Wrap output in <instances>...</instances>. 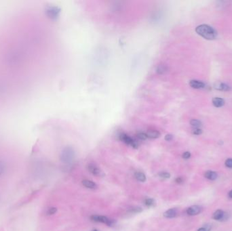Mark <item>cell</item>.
I'll use <instances>...</instances> for the list:
<instances>
[{
  "mask_svg": "<svg viewBox=\"0 0 232 231\" xmlns=\"http://www.w3.org/2000/svg\"><path fill=\"white\" fill-rule=\"evenodd\" d=\"M196 31L199 36L208 40L215 39L217 36V33L215 30L208 24L199 25L196 27Z\"/></svg>",
  "mask_w": 232,
  "mask_h": 231,
  "instance_id": "1",
  "label": "cell"
},
{
  "mask_svg": "<svg viewBox=\"0 0 232 231\" xmlns=\"http://www.w3.org/2000/svg\"><path fill=\"white\" fill-rule=\"evenodd\" d=\"M91 220L94 221L96 222H101L103 224H107L109 227H113L115 224V221L114 220L109 219L107 217L103 216V215H93L90 217Z\"/></svg>",
  "mask_w": 232,
  "mask_h": 231,
  "instance_id": "2",
  "label": "cell"
},
{
  "mask_svg": "<svg viewBox=\"0 0 232 231\" xmlns=\"http://www.w3.org/2000/svg\"><path fill=\"white\" fill-rule=\"evenodd\" d=\"M74 156L75 154L74 150L69 147L65 148L61 153V160L66 164H69L72 161Z\"/></svg>",
  "mask_w": 232,
  "mask_h": 231,
  "instance_id": "3",
  "label": "cell"
},
{
  "mask_svg": "<svg viewBox=\"0 0 232 231\" xmlns=\"http://www.w3.org/2000/svg\"><path fill=\"white\" fill-rule=\"evenodd\" d=\"M60 9L57 6H50L48 7L46 10L47 16L51 19H56L58 18L60 14Z\"/></svg>",
  "mask_w": 232,
  "mask_h": 231,
  "instance_id": "4",
  "label": "cell"
},
{
  "mask_svg": "<svg viewBox=\"0 0 232 231\" xmlns=\"http://www.w3.org/2000/svg\"><path fill=\"white\" fill-rule=\"evenodd\" d=\"M213 219H215V220L223 221L225 220L227 218H228V214H227L225 212H224L223 210H218L213 213Z\"/></svg>",
  "mask_w": 232,
  "mask_h": 231,
  "instance_id": "5",
  "label": "cell"
},
{
  "mask_svg": "<svg viewBox=\"0 0 232 231\" xmlns=\"http://www.w3.org/2000/svg\"><path fill=\"white\" fill-rule=\"evenodd\" d=\"M202 208L198 205H193L187 209L186 212L189 215H196L201 212Z\"/></svg>",
  "mask_w": 232,
  "mask_h": 231,
  "instance_id": "6",
  "label": "cell"
},
{
  "mask_svg": "<svg viewBox=\"0 0 232 231\" xmlns=\"http://www.w3.org/2000/svg\"><path fill=\"white\" fill-rule=\"evenodd\" d=\"M214 87L216 90H219V91H225V92H228L229 91L231 90V87L228 85V84H225V83L223 82H217L214 85Z\"/></svg>",
  "mask_w": 232,
  "mask_h": 231,
  "instance_id": "7",
  "label": "cell"
},
{
  "mask_svg": "<svg viewBox=\"0 0 232 231\" xmlns=\"http://www.w3.org/2000/svg\"><path fill=\"white\" fill-rule=\"evenodd\" d=\"M190 85L194 89H202L205 87V84L204 82L195 79L191 80L190 81Z\"/></svg>",
  "mask_w": 232,
  "mask_h": 231,
  "instance_id": "8",
  "label": "cell"
},
{
  "mask_svg": "<svg viewBox=\"0 0 232 231\" xmlns=\"http://www.w3.org/2000/svg\"><path fill=\"white\" fill-rule=\"evenodd\" d=\"M88 170H89V172L91 173V174H92L93 175H100V172H101V171H100V170L99 169V167H98L97 165H95L94 164H89L88 165Z\"/></svg>",
  "mask_w": 232,
  "mask_h": 231,
  "instance_id": "9",
  "label": "cell"
},
{
  "mask_svg": "<svg viewBox=\"0 0 232 231\" xmlns=\"http://www.w3.org/2000/svg\"><path fill=\"white\" fill-rule=\"evenodd\" d=\"M212 102H213V104L214 106L216 108L222 107L223 106H224V104H225V103L224 99L221 98H219V97L214 98L213 100H212Z\"/></svg>",
  "mask_w": 232,
  "mask_h": 231,
  "instance_id": "10",
  "label": "cell"
},
{
  "mask_svg": "<svg viewBox=\"0 0 232 231\" xmlns=\"http://www.w3.org/2000/svg\"><path fill=\"white\" fill-rule=\"evenodd\" d=\"M178 211L175 208H172V209H170L166 211V212L164 213V217L167 218H173L176 217V215H177Z\"/></svg>",
  "mask_w": 232,
  "mask_h": 231,
  "instance_id": "11",
  "label": "cell"
},
{
  "mask_svg": "<svg viewBox=\"0 0 232 231\" xmlns=\"http://www.w3.org/2000/svg\"><path fill=\"white\" fill-rule=\"evenodd\" d=\"M120 139L123 141L124 143H126V144H129L131 146V144H132V142H134V140L132 138H130V136H128V135L125 134H122L120 135Z\"/></svg>",
  "mask_w": 232,
  "mask_h": 231,
  "instance_id": "12",
  "label": "cell"
},
{
  "mask_svg": "<svg viewBox=\"0 0 232 231\" xmlns=\"http://www.w3.org/2000/svg\"><path fill=\"white\" fill-rule=\"evenodd\" d=\"M82 184L84 185L85 187H86L88 189H94L97 187V185L96 184V183L88 180H83Z\"/></svg>",
  "mask_w": 232,
  "mask_h": 231,
  "instance_id": "13",
  "label": "cell"
},
{
  "mask_svg": "<svg viewBox=\"0 0 232 231\" xmlns=\"http://www.w3.org/2000/svg\"><path fill=\"white\" fill-rule=\"evenodd\" d=\"M204 176L210 180H215L217 178V174L213 171L209 170L204 174Z\"/></svg>",
  "mask_w": 232,
  "mask_h": 231,
  "instance_id": "14",
  "label": "cell"
},
{
  "mask_svg": "<svg viewBox=\"0 0 232 231\" xmlns=\"http://www.w3.org/2000/svg\"><path fill=\"white\" fill-rule=\"evenodd\" d=\"M147 138H149L155 139L160 137V134L159 132L153 130V131H149V132H147Z\"/></svg>",
  "mask_w": 232,
  "mask_h": 231,
  "instance_id": "15",
  "label": "cell"
},
{
  "mask_svg": "<svg viewBox=\"0 0 232 231\" xmlns=\"http://www.w3.org/2000/svg\"><path fill=\"white\" fill-rule=\"evenodd\" d=\"M135 178L138 181L144 182L146 181V176L142 172H137L135 173Z\"/></svg>",
  "mask_w": 232,
  "mask_h": 231,
  "instance_id": "16",
  "label": "cell"
},
{
  "mask_svg": "<svg viewBox=\"0 0 232 231\" xmlns=\"http://www.w3.org/2000/svg\"><path fill=\"white\" fill-rule=\"evenodd\" d=\"M190 124L193 128H200L202 126V123L198 119H192L191 120Z\"/></svg>",
  "mask_w": 232,
  "mask_h": 231,
  "instance_id": "17",
  "label": "cell"
},
{
  "mask_svg": "<svg viewBox=\"0 0 232 231\" xmlns=\"http://www.w3.org/2000/svg\"><path fill=\"white\" fill-rule=\"evenodd\" d=\"M156 71H157V73L158 74H164L165 73L166 71H167V67L164 64H160L157 67Z\"/></svg>",
  "mask_w": 232,
  "mask_h": 231,
  "instance_id": "18",
  "label": "cell"
},
{
  "mask_svg": "<svg viewBox=\"0 0 232 231\" xmlns=\"http://www.w3.org/2000/svg\"><path fill=\"white\" fill-rule=\"evenodd\" d=\"M155 204V201L152 198H147L145 200V205L147 207L153 206Z\"/></svg>",
  "mask_w": 232,
  "mask_h": 231,
  "instance_id": "19",
  "label": "cell"
},
{
  "mask_svg": "<svg viewBox=\"0 0 232 231\" xmlns=\"http://www.w3.org/2000/svg\"><path fill=\"white\" fill-rule=\"evenodd\" d=\"M143 211V209L140 207H134L131 209L129 210L130 213H141Z\"/></svg>",
  "mask_w": 232,
  "mask_h": 231,
  "instance_id": "20",
  "label": "cell"
},
{
  "mask_svg": "<svg viewBox=\"0 0 232 231\" xmlns=\"http://www.w3.org/2000/svg\"><path fill=\"white\" fill-rule=\"evenodd\" d=\"M159 176L163 178V179H168V178H170V174L168 172H163L159 174Z\"/></svg>",
  "mask_w": 232,
  "mask_h": 231,
  "instance_id": "21",
  "label": "cell"
},
{
  "mask_svg": "<svg viewBox=\"0 0 232 231\" xmlns=\"http://www.w3.org/2000/svg\"><path fill=\"white\" fill-rule=\"evenodd\" d=\"M137 137L141 140H145L147 138V134H145V133H138L137 134Z\"/></svg>",
  "mask_w": 232,
  "mask_h": 231,
  "instance_id": "22",
  "label": "cell"
},
{
  "mask_svg": "<svg viewBox=\"0 0 232 231\" xmlns=\"http://www.w3.org/2000/svg\"><path fill=\"white\" fill-rule=\"evenodd\" d=\"M192 133L194 135H200L202 133V130L201 128H193Z\"/></svg>",
  "mask_w": 232,
  "mask_h": 231,
  "instance_id": "23",
  "label": "cell"
},
{
  "mask_svg": "<svg viewBox=\"0 0 232 231\" xmlns=\"http://www.w3.org/2000/svg\"><path fill=\"white\" fill-rule=\"evenodd\" d=\"M57 212V209L56 207H50V209H48L47 212V214L48 215H53L55 213Z\"/></svg>",
  "mask_w": 232,
  "mask_h": 231,
  "instance_id": "24",
  "label": "cell"
},
{
  "mask_svg": "<svg viewBox=\"0 0 232 231\" xmlns=\"http://www.w3.org/2000/svg\"><path fill=\"white\" fill-rule=\"evenodd\" d=\"M225 165L229 168H232V159H228L225 162Z\"/></svg>",
  "mask_w": 232,
  "mask_h": 231,
  "instance_id": "25",
  "label": "cell"
},
{
  "mask_svg": "<svg viewBox=\"0 0 232 231\" xmlns=\"http://www.w3.org/2000/svg\"><path fill=\"white\" fill-rule=\"evenodd\" d=\"M191 157V153L190 152L187 151V152H185L183 154V158L185 159H190Z\"/></svg>",
  "mask_w": 232,
  "mask_h": 231,
  "instance_id": "26",
  "label": "cell"
},
{
  "mask_svg": "<svg viewBox=\"0 0 232 231\" xmlns=\"http://www.w3.org/2000/svg\"><path fill=\"white\" fill-rule=\"evenodd\" d=\"M173 138V135L172 134H167L165 136V140L166 141H170Z\"/></svg>",
  "mask_w": 232,
  "mask_h": 231,
  "instance_id": "27",
  "label": "cell"
},
{
  "mask_svg": "<svg viewBox=\"0 0 232 231\" xmlns=\"http://www.w3.org/2000/svg\"><path fill=\"white\" fill-rule=\"evenodd\" d=\"M175 182H176V183H178V184H181V183H183V178H181V177H178V178H176V180H175Z\"/></svg>",
  "mask_w": 232,
  "mask_h": 231,
  "instance_id": "28",
  "label": "cell"
},
{
  "mask_svg": "<svg viewBox=\"0 0 232 231\" xmlns=\"http://www.w3.org/2000/svg\"><path fill=\"white\" fill-rule=\"evenodd\" d=\"M198 231H210V228L209 227H202L200 229H198Z\"/></svg>",
  "mask_w": 232,
  "mask_h": 231,
  "instance_id": "29",
  "label": "cell"
},
{
  "mask_svg": "<svg viewBox=\"0 0 232 231\" xmlns=\"http://www.w3.org/2000/svg\"><path fill=\"white\" fill-rule=\"evenodd\" d=\"M4 171V165L2 164V162L0 161V174L3 172Z\"/></svg>",
  "mask_w": 232,
  "mask_h": 231,
  "instance_id": "30",
  "label": "cell"
},
{
  "mask_svg": "<svg viewBox=\"0 0 232 231\" xmlns=\"http://www.w3.org/2000/svg\"><path fill=\"white\" fill-rule=\"evenodd\" d=\"M228 196L229 198H231L232 199V190H231V191H229V192L228 193Z\"/></svg>",
  "mask_w": 232,
  "mask_h": 231,
  "instance_id": "31",
  "label": "cell"
},
{
  "mask_svg": "<svg viewBox=\"0 0 232 231\" xmlns=\"http://www.w3.org/2000/svg\"><path fill=\"white\" fill-rule=\"evenodd\" d=\"M93 231H98V230H94Z\"/></svg>",
  "mask_w": 232,
  "mask_h": 231,
  "instance_id": "32",
  "label": "cell"
}]
</instances>
